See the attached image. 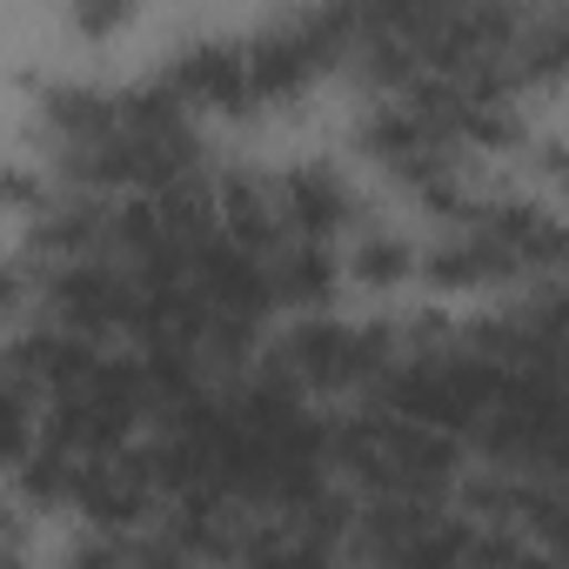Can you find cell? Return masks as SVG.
<instances>
[{"label": "cell", "instance_id": "obj_8", "mask_svg": "<svg viewBox=\"0 0 569 569\" xmlns=\"http://www.w3.org/2000/svg\"><path fill=\"white\" fill-rule=\"evenodd\" d=\"M214 228H221L228 241L254 248V254L281 248V241H289V228H281L274 181H261V174H228V181H214Z\"/></svg>", "mask_w": 569, "mask_h": 569}, {"label": "cell", "instance_id": "obj_4", "mask_svg": "<svg viewBox=\"0 0 569 569\" xmlns=\"http://www.w3.org/2000/svg\"><path fill=\"white\" fill-rule=\"evenodd\" d=\"M362 154L369 161H382L396 181H409V188H422V181H436V174H449L456 168V148L409 108V101H396V108H376L369 121H362Z\"/></svg>", "mask_w": 569, "mask_h": 569}, {"label": "cell", "instance_id": "obj_12", "mask_svg": "<svg viewBox=\"0 0 569 569\" xmlns=\"http://www.w3.org/2000/svg\"><path fill=\"white\" fill-rule=\"evenodd\" d=\"M349 274L362 281V289H409L416 248H409L402 234H362L356 254H349Z\"/></svg>", "mask_w": 569, "mask_h": 569}, {"label": "cell", "instance_id": "obj_14", "mask_svg": "<svg viewBox=\"0 0 569 569\" xmlns=\"http://www.w3.org/2000/svg\"><path fill=\"white\" fill-rule=\"evenodd\" d=\"M134 8H141V0H74V28L88 41H114L134 21Z\"/></svg>", "mask_w": 569, "mask_h": 569}, {"label": "cell", "instance_id": "obj_10", "mask_svg": "<svg viewBox=\"0 0 569 569\" xmlns=\"http://www.w3.org/2000/svg\"><path fill=\"white\" fill-rule=\"evenodd\" d=\"M476 228L496 234V241L516 254V268H556V261H562V228H556V214L536 208V201H482Z\"/></svg>", "mask_w": 569, "mask_h": 569}, {"label": "cell", "instance_id": "obj_1", "mask_svg": "<svg viewBox=\"0 0 569 569\" xmlns=\"http://www.w3.org/2000/svg\"><path fill=\"white\" fill-rule=\"evenodd\" d=\"M329 449H336L376 496H422V502H436V496L456 482V462H462V449H456L449 429L402 422V416H389V409H376V416L336 429Z\"/></svg>", "mask_w": 569, "mask_h": 569}, {"label": "cell", "instance_id": "obj_2", "mask_svg": "<svg viewBox=\"0 0 569 569\" xmlns=\"http://www.w3.org/2000/svg\"><path fill=\"white\" fill-rule=\"evenodd\" d=\"M274 376H289L296 389H322V396H349L369 389L389 362H402V336L396 329H349L309 309V322L274 349Z\"/></svg>", "mask_w": 569, "mask_h": 569}, {"label": "cell", "instance_id": "obj_15", "mask_svg": "<svg viewBox=\"0 0 569 569\" xmlns=\"http://www.w3.org/2000/svg\"><path fill=\"white\" fill-rule=\"evenodd\" d=\"M0 208H48V181L28 174V168H0Z\"/></svg>", "mask_w": 569, "mask_h": 569}, {"label": "cell", "instance_id": "obj_3", "mask_svg": "<svg viewBox=\"0 0 569 569\" xmlns=\"http://www.w3.org/2000/svg\"><path fill=\"white\" fill-rule=\"evenodd\" d=\"M48 296L61 309V322L74 336H114V329H134V309H141V289H134V274L108 268V261H68L54 281H48Z\"/></svg>", "mask_w": 569, "mask_h": 569}, {"label": "cell", "instance_id": "obj_11", "mask_svg": "<svg viewBox=\"0 0 569 569\" xmlns=\"http://www.w3.org/2000/svg\"><path fill=\"white\" fill-rule=\"evenodd\" d=\"M41 114H48L54 141H94V134L114 128V94L81 88V81H54V88L41 94Z\"/></svg>", "mask_w": 569, "mask_h": 569}, {"label": "cell", "instance_id": "obj_6", "mask_svg": "<svg viewBox=\"0 0 569 569\" xmlns=\"http://www.w3.org/2000/svg\"><path fill=\"white\" fill-rule=\"evenodd\" d=\"M161 88H168L181 108L248 114V68H241V48H228V41H201V48H188V54L161 74Z\"/></svg>", "mask_w": 569, "mask_h": 569}, {"label": "cell", "instance_id": "obj_9", "mask_svg": "<svg viewBox=\"0 0 569 569\" xmlns=\"http://www.w3.org/2000/svg\"><path fill=\"white\" fill-rule=\"evenodd\" d=\"M261 261H268V289H274V302H289V309H329V302H336L342 268H336L329 241H296V234H289L281 248H268Z\"/></svg>", "mask_w": 569, "mask_h": 569}, {"label": "cell", "instance_id": "obj_16", "mask_svg": "<svg viewBox=\"0 0 569 569\" xmlns=\"http://www.w3.org/2000/svg\"><path fill=\"white\" fill-rule=\"evenodd\" d=\"M14 296H21V281H14V274H8V268H0V309H8V302H14Z\"/></svg>", "mask_w": 569, "mask_h": 569}, {"label": "cell", "instance_id": "obj_5", "mask_svg": "<svg viewBox=\"0 0 569 569\" xmlns=\"http://www.w3.org/2000/svg\"><path fill=\"white\" fill-rule=\"evenodd\" d=\"M274 201H281V228H289L296 241H342L349 221H356V194L336 168L309 161L296 174L274 181Z\"/></svg>", "mask_w": 569, "mask_h": 569}, {"label": "cell", "instance_id": "obj_7", "mask_svg": "<svg viewBox=\"0 0 569 569\" xmlns=\"http://www.w3.org/2000/svg\"><path fill=\"white\" fill-rule=\"evenodd\" d=\"M416 274L429 281V289H442V296H476V289H502V281H516L522 268H516V254H509L496 234L462 228V234L442 241L429 261H416Z\"/></svg>", "mask_w": 569, "mask_h": 569}, {"label": "cell", "instance_id": "obj_13", "mask_svg": "<svg viewBox=\"0 0 569 569\" xmlns=\"http://www.w3.org/2000/svg\"><path fill=\"white\" fill-rule=\"evenodd\" d=\"M34 442H41L34 436V396L8 362H0V469H21Z\"/></svg>", "mask_w": 569, "mask_h": 569}]
</instances>
